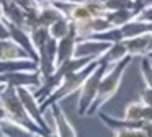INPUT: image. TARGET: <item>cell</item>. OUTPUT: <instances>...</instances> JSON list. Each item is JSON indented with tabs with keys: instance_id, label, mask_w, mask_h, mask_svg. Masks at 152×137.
<instances>
[{
	"instance_id": "cell-1",
	"label": "cell",
	"mask_w": 152,
	"mask_h": 137,
	"mask_svg": "<svg viewBox=\"0 0 152 137\" xmlns=\"http://www.w3.org/2000/svg\"><path fill=\"white\" fill-rule=\"evenodd\" d=\"M132 59L134 57L128 55V57H126L124 60H121L119 64L113 65V67H108V70L105 72L102 82H100L98 95H96L93 104L90 106V109L87 111V116L96 114L103 104H106L116 93H118L119 87H121V83H123V78H124V74H126V70H128V67H129Z\"/></svg>"
},
{
	"instance_id": "cell-2",
	"label": "cell",
	"mask_w": 152,
	"mask_h": 137,
	"mask_svg": "<svg viewBox=\"0 0 152 137\" xmlns=\"http://www.w3.org/2000/svg\"><path fill=\"white\" fill-rule=\"evenodd\" d=\"M0 106L4 108L7 119L12 122L18 124V126L25 127L26 130L33 134H46L33 119L30 117L28 111L25 109L23 103H21L20 96H18V90L13 87H4V90L0 91Z\"/></svg>"
},
{
	"instance_id": "cell-3",
	"label": "cell",
	"mask_w": 152,
	"mask_h": 137,
	"mask_svg": "<svg viewBox=\"0 0 152 137\" xmlns=\"http://www.w3.org/2000/svg\"><path fill=\"white\" fill-rule=\"evenodd\" d=\"M100 59H102V57H100ZM100 59L92 60L88 65H85V67L80 68V70L72 72V74L66 75V77L62 78V82H61V85L56 88V91H54V93L51 95V96L48 98V100L44 101L43 104H41V109H43V113H44L46 109H49L51 104L59 103V101L64 100V98L70 96V95H74V93H79V90L82 88V85H83V82L87 80V77H88V75L96 68Z\"/></svg>"
},
{
	"instance_id": "cell-4",
	"label": "cell",
	"mask_w": 152,
	"mask_h": 137,
	"mask_svg": "<svg viewBox=\"0 0 152 137\" xmlns=\"http://www.w3.org/2000/svg\"><path fill=\"white\" fill-rule=\"evenodd\" d=\"M110 65L103 60V57L100 59L96 68L92 74L87 77V80L83 82L82 88L79 90V100H77V113L79 116H87V111L90 109V106L93 104L96 95H98V88H100V82H102L105 72L108 70Z\"/></svg>"
},
{
	"instance_id": "cell-5",
	"label": "cell",
	"mask_w": 152,
	"mask_h": 137,
	"mask_svg": "<svg viewBox=\"0 0 152 137\" xmlns=\"http://www.w3.org/2000/svg\"><path fill=\"white\" fill-rule=\"evenodd\" d=\"M17 90H18V96H20L21 103H23V106H25V109L28 111L30 117L46 134H53V129H51L49 124H48L46 119H44V113H43V109H41L39 101H38L36 96H34V91L31 90V88H17Z\"/></svg>"
},
{
	"instance_id": "cell-6",
	"label": "cell",
	"mask_w": 152,
	"mask_h": 137,
	"mask_svg": "<svg viewBox=\"0 0 152 137\" xmlns=\"http://www.w3.org/2000/svg\"><path fill=\"white\" fill-rule=\"evenodd\" d=\"M111 44L113 42L103 41V39H96V38L79 39L77 46H75V57H79V59H100L111 47Z\"/></svg>"
},
{
	"instance_id": "cell-7",
	"label": "cell",
	"mask_w": 152,
	"mask_h": 137,
	"mask_svg": "<svg viewBox=\"0 0 152 137\" xmlns=\"http://www.w3.org/2000/svg\"><path fill=\"white\" fill-rule=\"evenodd\" d=\"M0 82L5 85V87H13V88H38L41 85V75L38 70L33 72H12V74H5L0 75Z\"/></svg>"
},
{
	"instance_id": "cell-8",
	"label": "cell",
	"mask_w": 152,
	"mask_h": 137,
	"mask_svg": "<svg viewBox=\"0 0 152 137\" xmlns=\"http://www.w3.org/2000/svg\"><path fill=\"white\" fill-rule=\"evenodd\" d=\"M51 117H53V132L56 137H77V130L66 116L64 109L59 103H54L49 106Z\"/></svg>"
},
{
	"instance_id": "cell-9",
	"label": "cell",
	"mask_w": 152,
	"mask_h": 137,
	"mask_svg": "<svg viewBox=\"0 0 152 137\" xmlns=\"http://www.w3.org/2000/svg\"><path fill=\"white\" fill-rule=\"evenodd\" d=\"M79 41V36L75 33V28L66 36L57 41V52H56V68L59 65L66 64L67 60L75 57V46Z\"/></svg>"
},
{
	"instance_id": "cell-10",
	"label": "cell",
	"mask_w": 152,
	"mask_h": 137,
	"mask_svg": "<svg viewBox=\"0 0 152 137\" xmlns=\"http://www.w3.org/2000/svg\"><path fill=\"white\" fill-rule=\"evenodd\" d=\"M8 26H10V39L15 42V44L20 46V47L28 54L30 59H33V60L38 62V54H36V49H34V46H33V41H31L30 33H28L25 28L10 25V23H8Z\"/></svg>"
},
{
	"instance_id": "cell-11",
	"label": "cell",
	"mask_w": 152,
	"mask_h": 137,
	"mask_svg": "<svg viewBox=\"0 0 152 137\" xmlns=\"http://www.w3.org/2000/svg\"><path fill=\"white\" fill-rule=\"evenodd\" d=\"M64 13L56 3L48 2V0H39V8H38V18H39V26L49 28L53 23H56L59 18H62Z\"/></svg>"
},
{
	"instance_id": "cell-12",
	"label": "cell",
	"mask_w": 152,
	"mask_h": 137,
	"mask_svg": "<svg viewBox=\"0 0 152 137\" xmlns=\"http://www.w3.org/2000/svg\"><path fill=\"white\" fill-rule=\"evenodd\" d=\"M25 16H26V10L18 7L13 0H4V20L7 23L25 28Z\"/></svg>"
},
{
	"instance_id": "cell-13",
	"label": "cell",
	"mask_w": 152,
	"mask_h": 137,
	"mask_svg": "<svg viewBox=\"0 0 152 137\" xmlns=\"http://www.w3.org/2000/svg\"><path fill=\"white\" fill-rule=\"evenodd\" d=\"M21 59H30L28 54L15 44L12 39H4L0 41V62H8V60H21Z\"/></svg>"
},
{
	"instance_id": "cell-14",
	"label": "cell",
	"mask_w": 152,
	"mask_h": 137,
	"mask_svg": "<svg viewBox=\"0 0 152 137\" xmlns=\"http://www.w3.org/2000/svg\"><path fill=\"white\" fill-rule=\"evenodd\" d=\"M151 38H152V34H142V36H136V38L124 39L128 54L131 57H144V55H147Z\"/></svg>"
},
{
	"instance_id": "cell-15",
	"label": "cell",
	"mask_w": 152,
	"mask_h": 137,
	"mask_svg": "<svg viewBox=\"0 0 152 137\" xmlns=\"http://www.w3.org/2000/svg\"><path fill=\"white\" fill-rule=\"evenodd\" d=\"M123 36V41L129 38H136V36H142V34H152V23H144L139 20H131L129 23L123 25L119 28Z\"/></svg>"
},
{
	"instance_id": "cell-16",
	"label": "cell",
	"mask_w": 152,
	"mask_h": 137,
	"mask_svg": "<svg viewBox=\"0 0 152 137\" xmlns=\"http://www.w3.org/2000/svg\"><path fill=\"white\" fill-rule=\"evenodd\" d=\"M128 55H129V54H128V49H126L124 41H118V42H113L111 47H110L108 51L105 52V55H103V60H105L106 64L110 65V67H113V65L119 64L121 60H124Z\"/></svg>"
},
{
	"instance_id": "cell-17",
	"label": "cell",
	"mask_w": 152,
	"mask_h": 137,
	"mask_svg": "<svg viewBox=\"0 0 152 137\" xmlns=\"http://www.w3.org/2000/svg\"><path fill=\"white\" fill-rule=\"evenodd\" d=\"M72 29H74V23L70 21L66 15H64L62 18H59L56 23H53V25L48 28V31H49L51 38L56 39V41H59V39L66 38Z\"/></svg>"
},
{
	"instance_id": "cell-18",
	"label": "cell",
	"mask_w": 152,
	"mask_h": 137,
	"mask_svg": "<svg viewBox=\"0 0 152 137\" xmlns=\"http://www.w3.org/2000/svg\"><path fill=\"white\" fill-rule=\"evenodd\" d=\"M136 15L137 13L134 10H118V12H108L105 16L108 18V21L111 23L113 28H121L123 25H126L131 20H134Z\"/></svg>"
},
{
	"instance_id": "cell-19",
	"label": "cell",
	"mask_w": 152,
	"mask_h": 137,
	"mask_svg": "<svg viewBox=\"0 0 152 137\" xmlns=\"http://www.w3.org/2000/svg\"><path fill=\"white\" fill-rule=\"evenodd\" d=\"M0 129L4 130L7 137H33L34 136L33 132H30V130H26L25 127L18 126V124L12 122V121H8V119H4L0 122Z\"/></svg>"
},
{
	"instance_id": "cell-20",
	"label": "cell",
	"mask_w": 152,
	"mask_h": 137,
	"mask_svg": "<svg viewBox=\"0 0 152 137\" xmlns=\"http://www.w3.org/2000/svg\"><path fill=\"white\" fill-rule=\"evenodd\" d=\"M142 114H144V104L137 100V101H131V103L124 108L123 117H124L126 121H131V122H141Z\"/></svg>"
},
{
	"instance_id": "cell-21",
	"label": "cell",
	"mask_w": 152,
	"mask_h": 137,
	"mask_svg": "<svg viewBox=\"0 0 152 137\" xmlns=\"http://www.w3.org/2000/svg\"><path fill=\"white\" fill-rule=\"evenodd\" d=\"M105 7L106 12H118V10H134L136 12L134 0H105Z\"/></svg>"
},
{
	"instance_id": "cell-22",
	"label": "cell",
	"mask_w": 152,
	"mask_h": 137,
	"mask_svg": "<svg viewBox=\"0 0 152 137\" xmlns=\"http://www.w3.org/2000/svg\"><path fill=\"white\" fill-rule=\"evenodd\" d=\"M141 77L144 80V87L152 88V59L144 55L141 60Z\"/></svg>"
},
{
	"instance_id": "cell-23",
	"label": "cell",
	"mask_w": 152,
	"mask_h": 137,
	"mask_svg": "<svg viewBox=\"0 0 152 137\" xmlns=\"http://www.w3.org/2000/svg\"><path fill=\"white\" fill-rule=\"evenodd\" d=\"M115 137H147L141 129H119L113 132Z\"/></svg>"
},
{
	"instance_id": "cell-24",
	"label": "cell",
	"mask_w": 152,
	"mask_h": 137,
	"mask_svg": "<svg viewBox=\"0 0 152 137\" xmlns=\"http://www.w3.org/2000/svg\"><path fill=\"white\" fill-rule=\"evenodd\" d=\"M136 20L144 23H152V5H147L142 10H139L137 15H136Z\"/></svg>"
},
{
	"instance_id": "cell-25",
	"label": "cell",
	"mask_w": 152,
	"mask_h": 137,
	"mask_svg": "<svg viewBox=\"0 0 152 137\" xmlns=\"http://www.w3.org/2000/svg\"><path fill=\"white\" fill-rule=\"evenodd\" d=\"M137 100L141 101L144 106H152V88L144 87V88H142V91L139 93Z\"/></svg>"
},
{
	"instance_id": "cell-26",
	"label": "cell",
	"mask_w": 152,
	"mask_h": 137,
	"mask_svg": "<svg viewBox=\"0 0 152 137\" xmlns=\"http://www.w3.org/2000/svg\"><path fill=\"white\" fill-rule=\"evenodd\" d=\"M13 2L23 10H34L39 7V0H13Z\"/></svg>"
},
{
	"instance_id": "cell-27",
	"label": "cell",
	"mask_w": 152,
	"mask_h": 137,
	"mask_svg": "<svg viewBox=\"0 0 152 137\" xmlns=\"http://www.w3.org/2000/svg\"><path fill=\"white\" fill-rule=\"evenodd\" d=\"M10 39V26L4 18H0V41Z\"/></svg>"
},
{
	"instance_id": "cell-28",
	"label": "cell",
	"mask_w": 152,
	"mask_h": 137,
	"mask_svg": "<svg viewBox=\"0 0 152 137\" xmlns=\"http://www.w3.org/2000/svg\"><path fill=\"white\" fill-rule=\"evenodd\" d=\"M141 130L147 137H152V122H149V121H141Z\"/></svg>"
},
{
	"instance_id": "cell-29",
	"label": "cell",
	"mask_w": 152,
	"mask_h": 137,
	"mask_svg": "<svg viewBox=\"0 0 152 137\" xmlns=\"http://www.w3.org/2000/svg\"><path fill=\"white\" fill-rule=\"evenodd\" d=\"M134 3H136V12H139V10H142L144 7L152 5V0H134Z\"/></svg>"
},
{
	"instance_id": "cell-30",
	"label": "cell",
	"mask_w": 152,
	"mask_h": 137,
	"mask_svg": "<svg viewBox=\"0 0 152 137\" xmlns=\"http://www.w3.org/2000/svg\"><path fill=\"white\" fill-rule=\"evenodd\" d=\"M142 121H149V122H152V106H144Z\"/></svg>"
},
{
	"instance_id": "cell-31",
	"label": "cell",
	"mask_w": 152,
	"mask_h": 137,
	"mask_svg": "<svg viewBox=\"0 0 152 137\" xmlns=\"http://www.w3.org/2000/svg\"><path fill=\"white\" fill-rule=\"evenodd\" d=\"M4 119H7V114H5L4 108L0 106V122H2V121H4Z\"/></svg>"
},
{
	"instance_id": "cell-32",
	"label": "cell",
	"mask_w": 152,
	"mask_h": 137,
	"mask_svg": "<svg viewBox=\"0 0 152 137\" xmlns=\"http://www.w3.org/2000/svg\"><path fill=\"white\" fill-rule=\"evenodd\" d=\"M33 137H56V136H54V132H53V134H34Z\"/></svg>"
},
{
	"instance_id": "cell-33",
	"label": "cell",
	"mask_w": 152,
	"mask_h": 137,
	"mask_svg": "<svg viewBox=\"0 0 152 137\" xmlns=\"http://www.w3.org/2000/svg\"><path fill=\"white\" fill-rule=\"evenodd\" d=\"M0 18H4V0H0Z\"/></svg>"
},
{
	"instance_id": "cell-34",
	"label": "cell",
	"mask_w": 152,
	"mask_h": 137,
	"mask_svg": "<svg viewBox=\"0 0 152 137\" xmlns=\"http://www.w3.org/2000/svg\"><path fill=\"white\" fill-rule=\"evenodd\" d=\"M152 54V38H151V42H149V51H147V55Z\"/></svg>"
},
{
	"instance_id": "cell-35",
	"label": "cell",
	"mask_w": 152,
	"mask_h": 137,
	"mask_svg": "<svg viewBox=\"0 0 152 137\" xmlns=\"http://www.w3.org/2000/svg\"><path fill=\"white\" fill-rule=\"evenodd\" d=\"M0 137H7V136H5V132H4L2 129H0Z\"/></svg>"
},
{
	"instance_id": "cell-36",
	"label": "cell",
	"mask_w": 152,
	"mask_h": 137,
	"mask_svg": "<svg viewBox=\"0 0 152 137\" xmlns=\"http://www.w3.org/2000/svg\"><path fill=\"white\" fill-rule=\"evenodd\" d=\"M4 87H5V85H4V83H2V82H0V91L4 90Z\"/></svg>"
},
{
	"instance_id": "cell-37",
	"label": "cell",
	"mask_w": 152,
	"mask_h": 137,
	"mask_svg": "<svg viewBox=\"0 0 152 137\" xmlns=\"http://www.w3.org/2000/svg\"><path fill=\"white\" fill-rule=\"evenodd\" d=\"M147 57H151V59H152V54H151V55H147Z\"/></svg>"
}]
</instances>
